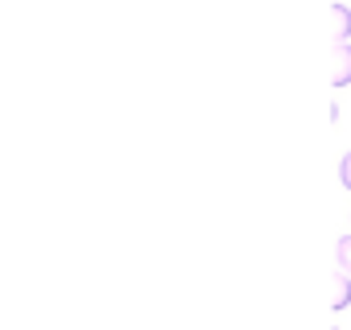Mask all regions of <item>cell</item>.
I'll use <instances>...</instances> for the list:
<instances>
[{
    "label": "cell",
    "mask_w": 351,
    "mask_h": 330,
    "mask_svg": "<svg viewBox=\"0 0 351 330\" xmlns=\"http://www.w3.org/2000/svg\"><path fill=\"white\" fill-rule=\"evenodd\" d=\"M326 17H330V38H335V42H347V38H351V9H347V5H330Z\"/></svg>",
    "instance_id": "cell-3"
},
{
    "label": "cell",
    "mask_w": 351,
    "mask_h": 330,
    "mask_svg": "<svg viewBox=\"0 0 351 330\" xmlns=\"http://www.w3.org/2000/svg\"><path fill=\"white\" fill-rule=\"evenodd\" d=\"M335 264H339L343 272H351V236H343V240L335 244Z\"/></svg>",
    "instance_id": "cell-4"
},
{
    "label": "cell",
    "mask_w": 351,
    "mask_h": 330,
    "mask_svg": "<svg viewBox=\"0 0 351 330\" xmlns=\"http://www.w3.org/2000/svg\"><path fill=\"white\" fill-rule=\"evenodd\" d=\"M326 79H330V87H347L351 83V42H335L330 46V54H326Z\"/></svg>",
    "instance_id": "cell-1"
},
{
    "label": "cell",
    "mask_w": 351,
    "mask_h": 330,
    "mask_svg": "<svg viewBox=\"0 0 351 330\" xmlns=\"http://www.w3.org/2000/svg\"><path fill=\"white\" fill-rule=\"evenodd\" d=\"M347 301H351V272H343L335 264V272H330V309H343Z\"/></svg>",
    "instance_id": "cell-2"
},
{
    "label": "cell",
    "mask_w": 351,
    "mask_h": 330,
    "mask_svg": "<svg viewBox=\"0 0 351 330\" xmlns=\"http://www.w3.org/2000/svg\"><path fill=\"white\" fill-rule=\"evenodd\" d=\"M339 182L351 190V149H347V153H343V161H339Z\"/></svg>",
    "instance_id": "cell-5"
}]
</instances>
